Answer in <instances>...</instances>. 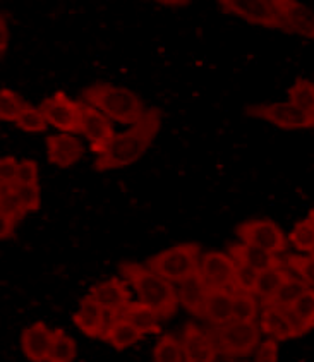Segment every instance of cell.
<instances>
[{
    "instance_id": "cell-1",
    "label": "cell",
    "mask_w": 314,
    "mask_h": 362,
    "mask_svg": "<svg viewBox=\"0 0 314 362\" xmlns=\"http://www.w3.org/2000/svg\"><path fill=\"white\" fill-rule=\"evenodd\" d=\"M160 126H162V110L160 108L146 110L144 117L138 124L131 126V129H127L122 134L115 136L107 150L96 156L93 167L98 172H105L138 162L141 155L153 143L155 136L158 134Z\"/></svg>"
},
{
    "instance_id": "cell-2",
    "label": "cell",
    "mask_w": 314,
    "mask_h": 362,
    "mask_svg": "<svg viewBox=\"0 0 314 362\" xmlns=\"http://www.w3.org/2000/svg\"><path fill=\"white\" fill-rule=\"evenodd\" d=\"M120 272L134 287L139 303L151 308L160 317H168L177 311L179 296L172 281L138 263H122Z\"/></svg>"
},
{
    "instance_id": "cell-3",
    "label": "cell",
    "mask_w": 314,
    "mask_h": 362,
    "mask_svg": "<svg viewBox=\"0 0 314 362\" xmlns=\"http://www.w3.org/2000/svg\"><path fill=\"white\" fill-rule=\"evenodd\" d=\"M81 96L86 105L100 110L110 120L126 126H134L146 114L139 96L124 86L96 83L93 86H88Z\"/></svg>"
},
{
    "instance_id": "cell-4",
    "label": "cell",
    "mask_w": 314,
    "mask_h": 362,
    "mask_svg": "<svg viewBox=\"0 0 314 362\" xmlns=\"http://www.w3.org/2000/svg\"><path fill=\"white\" fill-rule=\"evenodd\" d=\"M199 244H179L150 257L146 267L172 284H182L199 272Z\"/></svg>"
},
{
    "instance_id": "cell-5",
    "label": "cell",
    "mask_w": 314,
    "mask_h": 362,
    "mask_svg": "<svg viewBox=\"0 0 314 362\" xmlns=\"http://www.w3.org/2000/svg\"><path fill=\"white\" fill-rule=\"evenodd\" d=\"M261 328L252 321H231L216 332L220 352L227 357H244L260 347Z\"/></svg>"
},
{
    "instance_id": "cell-6",
    "label": "cell",
    "mask_w": 314,
    "mask_h": 362,
    "mask_svg": "<svg viewBox=\"0 0 314 362\" xmlns=\"http://www.w3.org/2000/svg\"><path fill=\"white\" fill-rule=\"evenodd\" d=\"M220 9L225 14L237 16L244 21L257 24L264 28H275V30L287 31L284 19H281L275 0H223L219 2Z\"/></svg>"
},
{
    "instance_id": "cell-7",
    "label": "cell",
    "mask_w": 314,
    "mask_h": 362,
    "mask_svg": "<svg viewBox=\"0 0 314 362\" xmlns=\"http://www.w3.org/2000/svg\"><path fill=\"white\" fill-rule=\"evenodd\" d=\"M245 114L251 117L263 119L273 126L285 129V131H297V129H314V117L308 112L301 110L291 102L264 103V105H252L245 108Z\"/></svg>"
},
{
    "instance_id": "cell-8",
    "label": "cell",
    "mask_w": 314,
    "mask_h": 362,
    "mask_svg": "<svg viewBox=\"0 0 314 362\" xmlns=\"http://www.w3.org/2000/svg\"><path fill=\"white\" fill-rule=\"evenodd\" d=\"M237 235L243 243L275 256L285 252L289 247V237H285L284 230L272 220H251L240 223L237 227Z\"/></svg>"
},
{
    "instance_id": "cell-9",
    "label": "cell",
    "mask_w": 314,
    "mask_h": 362,
    "mask_svg": "<svg viewBox=\"0 0 314 362\" xmlns=\"http://www.w3.org/2000/svg\"><path fill=\"white\" fill-rule=\"evenodd\" d=\"M40 108L45 114L48 124L57 127L60 132H64V134L79 132L83 102H72L71 98H67L64 91H57L50 98L43 100Z\"/></svg>"
},
{
    "instance_id": "cell-10",
    "label": "cell",
    "mask_w": 314,
    "mask_h": 362,
    "mask_svg": "<svg viewBox=\"0 0 314 362\" xmlns=\"http://www.w3.org/2000/svg\"><path fill=\"white\" fill-rule=\"evenodd\" d=\"M79 132L90 141V150L96 153V156L102 155L117 136L114 127H112V120L96 108L86 105L84 102Z\"/></svg>"
},
{
    "instance_id": "cell-11",
    "label": "cell",
    "mask_w": 314,
    "mask_h": 362,
    "mask_svg": "<svg viewBox=\"0 0 314 362\" xmlns=\"http://www.w3.org/2000/svg\"><path fill=\"white\" fill-rule=\"evenodd\" d=\"M199 273L208 288H231L236 279V261L225 252H207L199 263Z\"/></svg>"
},
{
    "instance_id": "cell-12",
    "label": "cell",
    "mask_w": 314,
    "mask_h": 362,
    "mask_svg": "<svg viewBox=\"0 0 314 362\" xmlns=\"http://www.w3.org/2000/svg\"><path fill=\"white\" fill-rule=\"evenodd\" d=\"M180 344L186 362H215L220 351L213 337L192 323H187L184 328Z\"/></svg>"
},
{
    "instance_id": "cell-13",
    "label": "cell",
    "mask_w": 314,
    "mask_h": 362,
    "mask_svg": "<svg viewBox=\"0 0 314 362\" xmlns=\"http://www.w3.org/2000/svg\"><path fill=\"white\" fill-rule=\"evenodd\" d=\"M289 33L314 40V11L297 0H275Z\"/></svg>"
},
{
    "instance_id": "cell-14",
    "label": "cell",
    "mask_w": 314,
    "mask_h": 362,
    "mask_svg": "<svg viewBox=\"0 0 314 362\" xmlns=\"http://www.w3.org/2000/svg\"><path fill=\"white\" fill-rule=\"evenodd\" d=\"M47 153L52 165L59 168L72 167L84 155V144L71 134H52L47 139Z\"/></svg>"
},
{
    "instance_id": "cell-15",
    "label": "cell",
    "mask_w": 314,
    "mask_h": 362,
    "mask_svg": "<svg viewBox=\"0 0 314 362\" xmlns=\"http://www.w3.org/2000/svg\"><path fill=\"white\" fill-rule=\"evenodd\" d=\"M88 296L93 297L105 311L110 313L112 317L119 316L122 313V309L131 303V293H129L127 287L124 285L122 280L117 279H110L95 285Z\"/></svg>"
},
{
    "instance_id": "cell-16",
    "label": "cell",
    "mask_w": 314,
    "mask_h": 362,
    "mask_svg": "<svg viewBox=\"0 0 314 362\" xmlns=\"http://www.w3.org/2000/svg\"><path fill=\"white\" fill-rule=\"evenodd\" d=\"M52 339H54V329L48 328L43 321H36L21 333L24 356L31 362H47Z\"/></svg>"
},
{
    "instance_id": "cell-17",
    "label": "cell",
    "mask_w": 314,
    "mask_h": 362,
    "mask_svg": "<svg viewBox=\"0 0 314 362\" xmlns=\"http://www.w3.org/2000/svg\"><path fill=\"white\" fill-rule=\"evenodd\" d=\"M107 311L100 305L91 296H86L79 304V309L74 313V323L84 335L88 337H103L107 329Z\"/></svg>"
},
{
    "instance_id": "cell-18",
    "label": "cell",
    "mask_w": 314,
    "mask_h": 362,
    "mask_svg": "<svg viewBox=\"0 0 314 362\" xmlns=\"http://www.w3.org/2000/svg\"><path fill=\"white\" fill-rule=\"evenodd\" d=\"M260 328L273 340H289L299 337L291 316H289L287 309L277 308V305H267L263 309L260 320Z\"/></svg>"
},
{
    "instance_id": "cell-19",
    "label": "cell",
    "mask_w": 314,
    "mask_h": 362,
    "mask_svg": "<svg viewBox=\"0 0 314 362\" xmlns=\"http://www.w3.org/2000/svg\"><path fill=\"white\" fill-rule=\"evenodd\" d=\"M208 291L209 288L207 281L201 276V273H194L187 280H184L182 284H179V288H177L179 304H182V308H186L191 315L203 316Z\"/></svg>"
},
{
    "instance_id": "cell-20",
    "label": "cell",
    "mask_w": 314,
    "mask_h": 362,
    "mask_svg": "<svg viewBox=\"0 0 314 362\" xmlns=\"http://www.w3.org/2000/svg\"><path fill=\"white\" fill-rule=\"evenodd\" d=\"M232 311L233 293L228 288H209L203 317L215 327H223L232 321Z\"/></svg>"
},
{
    "instance_id": "cell-21",
    "label": "cell",
    "mask_w": 314,
    "mask_h": 362,
    "mask_svg": "<svg viewBox=\"0 0 314 362\" xmlns=\"http://www.w3.org/2000/svg\"><path fill=\"white\" fill-rule=\"evenodd\" d=\"M228 252H231V256L236 261L248 264V267L255 268L260 273L268 272V269L273 268H281V261L279 259V256L269 255V252L261 251L255 245H249L245 243L231 244L228 245Z\"/></svg>"
},
{
    "instance_id": "cell-22",
    "label": "cell",
    "mask_w": 314,
    "mask_h": 362,
    "mask_svg": "<svg viewBox=\"0 0 314 362\" xmlns=\"http://www.w3.org/2000/svg\"><path fill=\"white\" fill-rule=\"evenodd\" d=\"M144 333H141L131 321L124 320V317H112L110 325H108L107 329H105L103 339L112 345V347L122 349L131 347V345L138 344V341L143 339Z\"/></svg>"
},
{
    "instance_id": "cell-23",
    "label": "cell",
    "mask_w": 314,
    "mask_h": 362,
    "mask_svg": "<svg viewBox=\"0 0 314 362\" xmlns=\"http://www.w3.org/2000/svg\"><path fill=\"white\" fill-rule=\"evenodd\" d=\"M0 198H2V201H0V220H2V232H0V235H2V239H9L14 234L18 223L23 220V216L26 215V211H24L21 201H19L14 189L2 192Z\"/></svg>"
},
{
    "instance_id": "cell-24",
    "label": "cell",
    "mask_w": 314,
    "mask_h": 362,
    "mask_svg": "<svg viewBox=\"0 0 314 362\" xmlns=\"http://www.w3.org/2000/svg\"><path fill=\"white\" fill-rule=\"evenodd\" d=\"M289 316H291L293 327L297 333L304 335L309 329L314 328V288H308L299 299L287 308Z\"/></svg>"
},
{
    "instance_id": "cell-25",
    "label": "cell",
    "mask_w": 314,
    "mask_h": 362,
    "mask_svg": "<svg viewBox=\"0 0 314 362\" xmlns=\"http://www.w3.org/2000/svg\"><path fill=\"white\" fill-rule=\"evenodd\" d=\"M117 317V316H115ZM119 317L131 321L141 333H160V316L153 311L148 305L141 303H129L126 308L122 309Z\"/></svg>"
},
{
    "instance_id": "cell-26",
    "label": "cell",
    "mask_w": 314,
    "mask_h": 362,
    "mask_svg": "<svg viewBox=\"0 0 314 362\" xmlns=\"http://www.w3.org/2000/svg\"><path fill=\"white\" fill-rule=\"evenodd\" d=\"M289 276L291 275H289L284 268H273L268 269V272L260 273L255 296L260 297L263 308L273 299V296L280 291V287L289 280Z\"/></svg>"
},
{
    "instance_id": "cell-27",
    "label": "cell",
    "mask_w": 314,
    "mask_h": 362,
    "mask_svg": "<svg viewBox=\"0 0 314 362\" xmlns=\"http://www.w3.org/2000/svg\"><path fill=\"white\" fill-rule=\"evenodd\" d=\"M76 354H78V347L72 337L60 328L54 329V339H52L47 362H72L76 359Z\"/></svg>"
},
{
    "instance_id": "cell-28",
    "label": "cell",
    "mask_w": 314,
    "mask_h": 362,
    "mask_svg": "<svg viewBox=\"0 0 314 362\" xmlns=\"http://www.w3.org/2000/svg\"><path fill=\"white\" fill-rule=\"evenodd\" d=\"M308 288L311 287H308V284L301 280L299 276H289V280L281 285L280 291L273 296V299L269 300L267 305H277V308L284 309L291 308ZM267 305H264V308H267Z\"/></svg>"
},
{
    "instance_id": "cell-29",
    "label": "cell",
    "mask_w": 314,
    "mask_h": 362,
    "mask_svg": "<svg viewBox=\"0 0 314 362\" xmlns=\"http://www.w3.org/2000/svg\"><path fill=\"white\" fill-rule=\"evenodd\" d=\"M289 102L301 110L314 115V83L304 78H297L289 90Z\"/></svg>"
},
{
    "instance_id": "cell-30",
    "label": "cell",
    "mask_w": 314,
    "mask_h": 362,
    "mask_svg": "<svg viewBox=\"0 0 314 362\" xmlns=\"http://www.w3.org/2000/svg\"><path fill=\"white\" fill-rule=\"evenodd\" d=\"M153 359L155 362H186L180 340L174 335L160 337L153 351Z\"/></svg>"
},
{
    "instance_id": "cell-31",
    "label": "cell",
    "mask_w": 314,
    "mask_h": 362,
    "mask_svg": "<svg viewBox=\"0 0 314 362\" xmlns=\"http://www.w3.org/2000/svg\"><path fill=\"white\" fill-rule=\"evenodd\" d=\"M30 107L24 102L23 96H19L11 88H2L0 91V119L6 122H16L19 115Z\"/></svg>"
},
{
    "instance_id": "cell-32",
    "label": "cell",
    "mask_w": 314,
    "mask_h": 362,
    "mask_svg": "<svg viewBox=\"0 0 314 362\" xmlns=\"http://www.w3.org/2000/svg\"><path fill=\"white\" fill-rule=\"evenodd\" d=\"M257 316V303L252 293L236 292L233 293V311L232 321H245L252 323Z\"/></svg>"
},
{
    "instance_id": "cell-33",
    "label": "cell",
    "mask_w": 314,
    "mask_h": 362,
    "mask_svg": "<svg viewBox=\"0 0 314 362\" xmlns=\"http://www.w3.org/2000/svg\"><path fill=\"white\" fill-rule=\"evenodd\" d=\"M289 243H291L297 251L313 252L314 249V227L308 220L293 225L292 232L289 234Z\"/></svg>"
},
{
    "instance_id": "cell-34",
    "label": "cell",
    "mask_w": 314,
    "mask_h": 362,
    "mask_svg": "<svg viewBox=\"0 0 314 362\" xmlns=\"http://www.w3.org/2000/svg\"><path fill=\"white\" fill-rule=\"evenodd\" d=\"M257 279H260V272L248 267V264L236 261V279H233V288H236V292L252 293L255 296Z\"/></svg>"
},
{
    "instance_id": "cell-35",
    "label": "cell",
    "mask_w": 314,
    "mask_h": 362,
    "mask_svg": "<svg viewBox=\"0 0 314 362\" xmlns=\"http://www.w3.org/2000/svg\"><path fill=\"white\" fill-rule=\"evenodd\" d=\"M19 129L26 132H42L45 131L48 126V120L43 114L42 108H36V107H28L26 110L19 115V119L16 120Z\"/></svg>"
},
{
    "instance_id": "cell-36",
    "label": "cell",
    "mask_w": 314,
    "mask_h": 362,
    "mask_svg": "<svg viewBox=\"0 0 314 362\" xmlns=\"http://www.w3.org/2000/svg\"><path fill=\"white\" fill-rule=\"evenodd\" d=\"M289 267L297 273L301 280L314 288V257L313 256H292L289 257Z\"/></svg>"
},
{
    "instance_id": "cell-37",
    "label": "cell",
    "mask_w": 314,
    "mask_h": 362,
    "mask_svg": "<svg viewBox=\"0 0 314 362\" xmlns=\"http://www.w3.org/2000/svg\"><path fill=\"white\" fill-rule=\"evenodd\" d=\"M18 170L19 162L14 156H6L0 162V186H2V192L12 191L18 182Z\"/></svg>"
},
{
    "instance_id": "cell-38",
    "label": "cell",
    "mask_w": 314,
    "mask_h": 362,
    "mask_svg": "<svg viewBox=\"0 0 314 362\" xmlns=\"http://www.w3.org/2000/svg\"><path fill=\"white\" fill-rule=\"evenodd\" d=\"M14 191L16 194H18L19 201H21L24 211L33 213L40 210L42 198H40L38 186H16Z\"/></svg>"
},
{
    "instance_id": "cell-39",
    "label": "cell",
    "mask_w": 314,
    "mask_h": 362,
    "mask_svg": "<svg viewBox=\"0 0 314 362\" xmlns=\"http://www.w3.org/2000/svg\"><path fill=\"white\" fill-rule=\"evenodd\" d=\"M16 186H38V165L35 160H21Z\"/></svg>"
},
{
    "instance_id": "cell-40",
    "label": "cell",
    "mask_w": 314,
    "mask_h": 362,
    "mask_svg": "<svg viewBox=\"0 0 314 362\" xmlns=\"http://www.w3.org/2000/svg\"><path fill=\"white\" fill-rule=\"evenodd\" d=\"M279 361V345L277 340L268 339L256 349L255 362H277Z\"/></svg>"
},
{
    "instance_id": "cell-41",
    "label": "cell",
    "mask_w": 314,
    "mask_h": 362,
    "mask_svg": "<svg viewBox=\"0 0 314 362\" xmlns=\"http://www.w3.org/2000/svg\"><path fill=\"white\" fill-rule=\"evenodd\" d=\"M0 48H2V57L7 50V43H9V28H7V19H4L2 16V21H0Z\"/></svg>"
},
{
    "instance_id": "cell-42",
    "label": "cell",
    "mask_w": 314,
    "mask_h": 362,
    "mask_svg": "<svg viewBox=\"0 0 314 362\" xmlns=\"http://www.w3.org/2000/svg\"><path fill=\"white\" fill-rule=\"evenodd\" d=\"M306 220H308V222H309V223H311V225H313V227H314V208H313V210H311V211H309V213H308V216H306Z\"/></svg>"
},
{
    "instance_id": "cell-43",
    "label": "cell",
    "mask_w": 314,
    "mask_h": 362,
    "mask_svg": "<svg viewBox=\"0 0 314 362\" xmlns=\"http://www.w3.org/2000/svg\"><path fill=\"white\" fill-rule=\"evenodd\" d=\"M163 4V6H187L189 2H160Z\"/></svg>"
},
{
    "instance_id": "cell-44",
    "label": "cell",
    "mask_w": 314,
    "mask_h": 362,
    "mask_svg": "<svg viewBox=\"0 0 314 362\" xmlns=\"http://www.w3.org/2000/svg\"><path fill=\"white\" fill-rule=\"evenodd\" d=\"M311 256H313V257H314V249H313V252H311Z\"/></svg>"
},
{
    "instance_id": "cell-45",
    "label": "cell",
    "mask_w": 314,
    "mask_h": 362,
    "mask_svg": "<svg viewBox=\"0 0 314 362\" xmlns=\"http://www.w3.org/2000/svg\"><path fill=\"white\" fill-rule=\"evenodd\" d=\"M313 117H314V115H313Z\"/></svg>"
}]
</instances>
